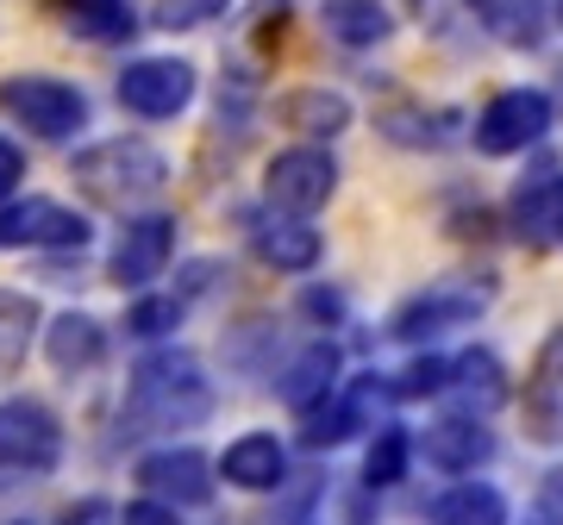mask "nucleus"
Segmentation results:
<instances>
[{"label":"nucleus","mask_w":563,"mask_h":525,"mask_svg":"<svg viewBox=\"0 0 563 525\" xmlns=\"http://www.w3.org/2000/svg\"><path fill=\"white\" fill-rule=\"evenodd\" d=\"M488 301H495V288L488 282H432L426 294H413V301L388 320V332L407 338V344L439 338V332H451V325H470Z\"/></svg>","instance_id":"obj_7"},{"label":"nucleus","mask_w":563,"mask_h":525,"mask_svg":"<svg viewBox=\"0 0 563 525\" xmlns=\"http://www.w3.org/2000/svg\"><path fill=\"white\" fill-rule=\"evenodd\" d=\"M13 525H32V520H13Z\"/></svg>","instance_id":"obj_37"},{"label":"nucleus","mask_w":563,"mask_h":525,"mask_svg":"<svg viewBox=\"0 0 563 525\" xmlns=\"http://www.w3.org/2000/svg\"><path fill=\"white\" fill-rule=\"evenodd\" d=\"M251 244H257V257L269 262V269H288V276H301V269H313L320 262V232L301 220V213H263L257 225H251Z\"/></svg>","instance_id":"obj_12"},{"label":"nucleus","mask_w":563,"mask_h":525,"mask_svg":"<svg viewBox=\"0 0 563 525\" xmlns=\"http://www.w3.org/2000/svg\"><path fill=\"white\" fill-rule=\"evenodd\" d=\"M444 369H451V364L426 357V364H413L401 382H395V394H407V401H420V394H439V388H444Z\"/></svg>","instance_id":"obj_31"},{"label":"nucleus","mask_w":563,"mask_h":525,"mask_svg":"<svg viewBox=\"0 0 563 525\" xmlns=\"http://www.w3.org/2000/svg\"><path fill=\"white\" fill-rule=\"evenodd\" d=\"M139 488L163 506H207L213 501V463L201 450L188 445H169V450H151L139 463Z\"/></svg>","instance_id":"obj_10"},{"label":"nucleus","mask_w":563,"mask_h":525,"mask_svg":"<svg viewBox=\"0 0 563 525\" xmlns=\"http://www.w3.org/2000/svg\"><path fill=\"white\" fill-rule=\"evenodd\" d=\"M113 525H181V520H176V506H163V501L144 494V501H132L125 513H113Z\"/></svg>","instance_id":"obj_33"},{"label":"nucleus","mask_w":563,"mask_h":525,"mask_svg":"<svg viewBox=\"0 0 563 525\" xmlns=\"http://www.w3.org/2000/svg\"><path fill=\"white\" fill-rule=\"evenodd\" d=\"M307 313H320V320H332V313H339V294H320V288H313V294H307Z\"/></svg>","instance_id":"obj_36"},{"label":"nucleus","mask_w":563,"mask_h":525,"mask_svg":"<svg viewBox=\"0 0 563 525\" xmlns=\"http://www.w3.org/2000/svg\"><path fill=\"white\" fill-rule=\"evenodd\" d=\"M51 7L69 25V38H81V44H125L139 32L132 0H51Z\"/></svg>","instance_id":"obj_17"},{"label":"nucleus","mask_w":563,"mask_h":525,"mask_svg":"<svg viewBox=\"0 0 563 525\" xmlns=\"http://www.w3.org/2000/svg\"><path fill=\"white\" fill-rule=\"evenodd\" d=\"M176 325H181L176 294H144V301H132V313H125V332H132V338H163V332H176Z\"/></svg>","instance_id":"obj_30"},{"label":"nucleus","mask_w":563,"mask_h":525,"mask_svg":"<svg viewBox=\"0 0 563 525\" xmlns=\"http://www.w3.org/2000/svg\"><path fill=\"white\" fill-rule=\"evenodd\" d=\"M307 413H313V420H307V445L332 450V445H344V438L363 425V394H339L332 406H307Z\"/></svg>","instance_id":"obj_27"},{"label":"nucleus","mask_w":563,"mask_h":525,"mask_svg":"<svg viewBox=\"0 0 563 525\" xmlns=\"http://www.w3.org/2000/svg\"><path fill=\"white\" fill-rule=\"evenodd\" d=\"M32 332H38V306L25 294H13V288H0V376H13L25 364Z\"/></svg>","instance_id":"obj_25"},{"label":"nucleus","mask_w":563,"mask_h":525,"mask_svg":"<svg viewBox=\"0 0 563 525\" xmlns=\"http://www.w3.org/2000/svg\"><path fill=\"white\" fill-rule=\"evenodd\" d=\"M488 38L514 44V51H539L544 44V0H463Z\"/></svg>","instance_id":"obj_20"},{"label":"nucleus","mask_w":563,"mask_h":525,"mask_svg":"<svg viewBox=\"0 0 563 525\" xmlns=\"http://www.w3.org/2000/svg\"><path fill=\"white\" fill-rule=\"evenodd\" d=\"M88 220L63 201H20L0 206V250H81Z\"/></svg>","instance_id":"obj_9"},{"label":"nucleus","mask_w":563,"mask_h":525,"mask_svg":"<svg viewBox=\"0 0 563 525\" xmlns=\"http://www.w3.org/2000/svg\"><path fill=\"white\" fill-rule=\"evenodd\" d=\"M169 250H176V220H169V213H139V220H125L107 269H113L120 288H151L163 276Z\"/></svg>","instance_id":"obj_11"},{"label":"nucleus","mask_w":563,"mask_h":525,"mask_svg":"<svg viewBox=\"0 0 563 525\" xmlns=\"http://www.w3.org/2000/svg\"><path fill=\"white\" fill-rule=\"evenodd\" d=\"M407 432H395V425H388V432H376V445H369V457H363V482L369 488H388V482H401L407 476Z\"/></svg>","instance_id":"obj_28"},{"label":"nucleus","mask_w":563,"mask_h":525,"mask_svg":"<svg viewBox=\"0 0 563 525\" xmlns=\"http://www.w3.org/2000/svg\"><path fill=\"white\" fill-rule=\"evenodd\" d=\"M0 113L32 138L63 144L88 125V94L63 76H7L0 81Z\"/></svg>","instance_id":"obj_3"},{"label":"nucleus","mask_w":563,"mask_h":525,"mask_svg":"<svg viewBox=\"0 0 563 525\" xmlns=\"http://www.w3.org/2000/svg\"><path fill=\"white\" fill-rule=\"evenodd\" d=\"M44 357H51L57 376H88V369H101L107 325L88 320V313H57V320L44 325Z\"/></svg>","instance_id":"obj_14"},{"label":"nucleus","mask_w":563,"mask_h":525,"mask_svg":"<svg viewBox=\"0 0 563 525\" xmlns=\"http://www.w3.org/2000/svg\"><path fill=\"white\" fill-rule=\"evenodd\" d=\"M551 132V94L544 88H501L476 120V150L483 157H514Z\"/></svg>","instance_id":"obj_6"},{"label":"nucleus","mask_w":563,"mask_h":525,"mask_svg":"<svg viewBox=\"0 0 563 525\" xmlns=\"http://www.w3.org/2000/svg\"><path fill=\"white\" fill-rule=\"evenodd\" d=\"M213 413V388H207L201 364L188 350H157L132 369L125 388V432H181V425H201Z\"/></svg>","instance_id":"obj_1"},{"label":"nucleus","mask_w":563,"mask_h":525,"mask_svg":"<svg viewBox=\"0 0 563 525\" xmlns=\"http://www.w3.org/2000/svg\"><path fill=\"white\" fill-rule=\"evenodd\" d=\"M282 469H288V450L276 445V432H244V438H232L225 457H220V476L232 488H251V494L282 488Z\"/></svg>","instance_id":"obj_16"},{"label":"nucleus","mask_w":563,"mask_h":525,"mask_svg":"<svg viewBox=\"0 0 563 525\" xmlns=\"http://www.w3.org/2000/svg\"><path fill=\"white\" fill-rule=\"evenodd\" d=\"M120 107L125 113H139V120H176V113H188L195 107V88H201V76H195V63L188 57H139L120 69Z\"/></svg>","instance_id":"obj_4"},{"label":"nucleus","mask_w":563,"mask_h":525,"mask_svg":"<svg viewBox=\"0 0 563 525\" xmlns=\"http://www.w3.org/2000/svg\"><path fill=\"white\" fill-rule=\"evenodd\" d=\"M432 525H507V501L488 482H463L432 506Z\"/></svg>","instance_id":"obj_24"},{"label":"nucleus","mask_w":563,"mask_h":525,"mask_svg":"<svg viewBox=\"0 0 563 525\" xmlns=\"http://www.w3.org/2000/svg\"><path fill=\"white\" fill-rule=\"evenodd\" d=\"M383 132L395 144H407V150H439L444 132H451V120H444V113H426V107H388Z\"/></svg>","instance_id":"obj_26"},{"label":"nucleus","mask_w":563,"mask_h":525,"mask_svg":"<svg viewBox=\"0 0 563 525\" xmlns=\"http://www.w3.org/2000/svg\"><path fill=\"white\" fill-rule=\"evenodd\" d=\"M332 382H339V350H332V344H307L301 357L276 376V394L295 406V413H307V406H320L325 394H332Z\"/></svg>","instance_id":"obj_21"},{"label":"nucleus","mask_w":563,"mask_h":525,"mask_svg":"<svg viewBox=\"0 0 563 525\" xmlns=\"http://www.w3.org/2000/svg\"><path fill=\"white\" fill-rule=\"evenodd\" d=\"M495 457V438H488L476 420H439L426 432V463L451 469V476H470V469H483Z\"/></svg>","instance_id":"obj_19"},{"label":"nucleus","mask_w":563,"mask_h":525,"mask_svg":"<svg viewBox=\"0 0 563 525\" xmlns=\"http://www.w3.org/2000/svg\"><path fill=\"white\" fill-rule=\"evenodd\" d=\"M526 425L539 445H563V332L539 350V369L526 382Z\"/></svg>","instance_id":"obj_13"},{"label":"nucleus","mask_w":563,"mask_h":525,"mask_svg":"<svg viewBox=\"0 0 563 525\" xmlns=\"http://www.w3.org/2000/svg\"><path fill=\"white\" fill-rule=\"evenodd\" d=\"M332 188H339V163L320 144H295V150L269 157V169H263V194H269L276 213H301L307 220V213H320L332 201Z\"/></svg>","instance_id":"obj_5"},{"label":"nucleus","mask_w":563,"mask_h":525,"mask_svg":"<svg viewBox=\"0 0 563 525\" xmlns=\"http://www.w3.org/2000/svg\"><path fill=\"white\" fill-rule=\"evenodd\" d=\"M320 25L344 51H376V44L395 38V13L383 0H320Z\"/></svg>","instance_id":"obj_15"},{"label":"nucleus","mask_w":563,"mask_h":525,"mask_svg":"<svg viewBox=\"0 0 563 525\" xmlns=\"http://www.w3.org/2000/svg\"><path fill=\"white\" fill-rule=\"evenodd\" d=\"M444 388H457V401L470 413H495L507 401V369L495 350H463L457 364L444 369Z\"/></svg>","instance_id":"obj_22"},{"label":"nucleus","mask_w":563,"mask_h":525,"mask_svg":"<svg viewBox=\"0 0 563 525\" xmlns=\"http://www.w3.org/2000/svg\"><path fill=\"white\" fill-rule=\"evenodd\" d=\"M539 506H544V513H551V520L563 525V469H551V476H544V488H539Z\"/></svg>","instance_id":"obj_35"},{"label":"nucleus","mask_w":563,"mask_h":525,"mask_svg":"<svg viewBox=\"0 0 563 525\" xmlns=\"http://www.w3.org/2000/svg\"><path fill=\"white\" fill-rule=\"evenodd\" d=\"M276 113L295 138H339L344 125H351V101H344L339 88H295Z\"/></svg>","instance_id":"obj_18"},{"label":"nucleus","mask_w":563,"mask_h":525,"mask_svg":"<svg viewBox=\"0 0 563 525\" xmlns=\"http://www.w3.org/2000/svg\"><path fill=\"white\" fill-rule=\"evenodd\" d=\"M57 525H113V506H107L101 494H88V501H76Z\"/></svg>","instance_id":"obj_34"},{"label":"nucleus","mask_w":563,"mask_h":525,"mask_svg":"<svg viewBox=\"0 0 563 525\" xmlns=\"http://www.w3.org/2000/svg\"><path fill=\"white\" fill-rule=\"evenodd\" d=\"M225 13H232V0H157L151 7L157 32H195V25H213Z\"/></svg>","instance_id":"obj_29"},{"label":"nucleus","mask_w":563,"mask_h":525,"mask_svg":"<svg viewBox=\"0 0 563 525\" xmlns=\"http://www.w3.org/2000/svg\"><path fill=\"white\" fill-rule=\"evenodd\" d=\"M63 457V425L44 401H0V463L7 469H57Z\"/></svg>","instance_id":"obj_8"},{"label":"nucleus","mask_w":563,"mask_h":525,"mask_svg":"<svg viewBox=\"0 0 563 525\" xmlns=\"http://www.w3.org/2000/svg\"><path fill=\"white\" fill-rule=\"evenodd\" d=\"M514 225H520V238H532V244H563V176L520 188V194H514Z\"/></svg>","instance_id":"obj_23"},{"label":"nucleus","mask_w":563,"mask_h":525,"mask_svg":"<svg viewBox=\"0 0 563 525\" xmlns=\"http://www.w3.org/2000/svg\"><path fill=\"white\" fill-rule=\"evenodd\" d=\"M69 176H76V188L95 206L125 213V206L157 201L163 182H169V163H163V150L151 138H101V144L81 150Z\"/></svg>","instance_id":"obj_2"},{"label":"nucleus","mask_w":563,"mask_h":525,"mask_svg":"<svg viewBox=\"0 0 563 525\" xmlns=\"http://www.w3.org/2000/svg\"><path fill=\"white\" fill-rule=\"evenodd\" d=\"M20 182H25V150L13 138H0V206L20 194Z\"/></svg>","instance_id":"obj_32"}]
</instances>
